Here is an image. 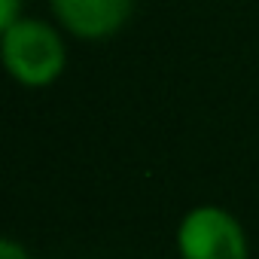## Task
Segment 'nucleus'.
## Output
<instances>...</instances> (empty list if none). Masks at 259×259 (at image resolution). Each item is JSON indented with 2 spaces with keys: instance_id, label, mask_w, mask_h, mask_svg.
<instances>
[{
  "instance_id": "nucleus-1",
  "label": "nucleus",
  "mask_w": 259,
  "mask_h": 259,
  "mask_svg": "<svg viewBox=\"0 0 259 259\" xmlns=\"http://www.w3.org/2000/svg\"><path fill=\"white\" fill-rule=\"evenodd\" d=\"M4 61L19 82L46 85L64 67V46L49 25L37 19H19L4 28Z\"/></svg>"
},
{
  "instance_id": "nucleus-2",
  "label": "nucleus",
  "mask_w": 259,
  "mask_h": 259,
  "mask_svg": "<svg viewBox=\"0 0 259 259\" xmlns=\"http://www.w3.org/2000/svg\"><path fill=\"white\" fill-rule=\"evenodd\" d=\"M183 259H247V238L235 217L220 207H198L180 226Z\"/></svg>"
},
{
  "instance_id": "nucleus-3",
  "label": "nucleus",
  "mask_w": 259,
  "mask_h": 259,
  "mask_svg": "<svg viewBox=\"0 0 259 259\" xmlns=\"http://www.w3.org/2000/svg\"><path fill=\"white\" fill-rule=\"evenodd\" d=\"M132 7L135 0H52L61 25L85 40L116 34L132 16Z\"/></svg>"
},
{
  "instance_id": "nucleus-4",
  "label": "nucleus",
  "mask_w": 259,
  "mask_h": 259,
  "mask_svg": "<svg viewBox=\"0 0 259 259\" xmlns=\"http://www.w3.org/2000/svg\"><path fill=\"white\" fill-rule=\"evenodd\" d=\"M16 13H19V0H0V25H4V28H10L13 22H19Z\"/></svg>"
},
{
  "instance_id": "nucleus-5",
  "label": "nucleus",
  "mask_w": 259,
  "mask_h": 259,
  "mask_svg": "<svg viewBox=\"0 0 259 259\" xmlns=\"http://www.w3.org/2000/svg\"><path fill=\"white\" fill-rule=\"evenodd\" d=\"M0 259H31V256H28L16 241H10V238H7L4 244H0Z\"/></svg>"
}]
</instances>
